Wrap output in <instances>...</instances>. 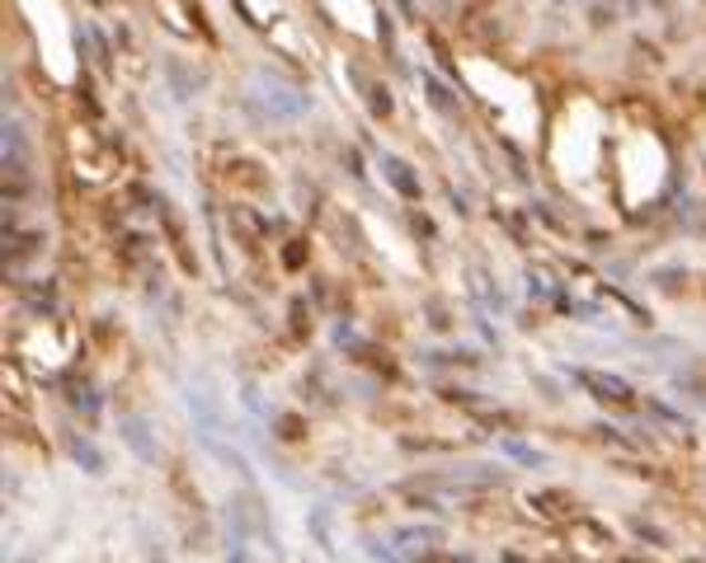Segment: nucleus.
I'll return each instance as SVG.
<instances>
[{
	"label": "nucleus",
	"mask_w": 706,
	"mask_h": 563,
	"mask_svg": "<svg viewBox=\"0 0 706 563\" xmlns=\"http://www.w3.org/2000/svg\"><path fill=\"white\" fill-rule=\"evenodd\" d=\"M67 451H71V460H75V465H81L85 474H104V465H109L104 451L94 447V441H85V437H67Z\"/></svg>",
	"instance_id": "nucleus-5"
},
{
	"label": "nucleus",
	"mask_w": 706,
	"mask_h": 563,
	"mask_svg": "<svg viewBox=\"0 0 706 563\" xmlns=\"http://www.w3.org/2000/svg\"><path fill=\"white\" fill-rule=\"evenodd\" d=\"M504 455H514L518 465H546V455L537 447H527V441H518V437H504Z\"/></svg>",
	"instance_id": "nucleus-6"
},
{
	"label": "nucleus",
	"mask_w": 706,
	"mask_h": 563,
	"mask_svg": "<svg viewBox=\"0 0 706 563\" xmlns=\"http://www.w3.org/2000/svg\"><path fill=\"white\" fill-rule=\"evenodd\" d=\"M396 6H401V10H405V14H410V10H415V0H396Z\"/></svg>",
	"instance_id": "nucleus-10"
},
{
	"label": "nucleus",
	"mask_w": 706,
	"mask_h": 563,
	"mask_svg": "<svg viewBox=\"0 0 706 563\" xmlns=\"http://www.w3.org/2000/svg\"><path fill=\"white\" fill-rule=\"evenodd\" d=\"M118 437H123L128 447L137 451V460H147V465H151L155 455H161V447H155V437H151V422H147V418H137V413L118 418Z\"/></svg>",
	"instance_id": "nucleus-3"
},
{
	"label": "nucleus",
	"mask_w": 706,
	"mask_h": 563,
	"mask_svg": "<svg viewBox=\"0 0 706 563\" xmlns=\"http://www.w3.org/2000/svg\"><path fill=\"white\" fill-rule=\"evenodd\" d=\"M377 165H382V178H386V184L396 188L401 197H410V203H415V197H420V178L410 174V165H405V160H401V155H386V151H382V160H377Z\"/></svg>",
	"instance_id": "nucleus-4"
},
{
	"label": "nucleus",
	"mask_w": 706,
	"mask_h": 563,
	"mask_svg": "<svg viewBox=\"0 0 706 563\" xmlns=\"http://www.w3.org/2000/svg\"><path fill=\"white\" fill-rule=\"evenodd\" d=\"M575 380H579V386H588V390H594V399H603V405H632V386H626V380L622 376H603V371H575Z\"/></svg>",
	"instance_id": "nucleus-2"
},
{
	"label": "nucleus",
	"mask_w": 706,
	"mask_h": 563,
	"mask_svg": "<svg viewBox=\"0 0 706 563\" xmlns=\"http://www.w3.org/2000/svg\"><path fill=\"white\" fill-rule=\"evenodd\" d=\"M311 531H316V540H321L325 550H335V545H330V512H325V508L311 512Z\"/></svg>",
	"instance_id": "nucleus-8"
},
{
	"label": "nucleus",
	"mask_w": 706,
	"mask_h": 563,
	"mask_svg": "<svg viewBox=\"0 0 706 563\" xmlns=\"http://www.w3.org/2000/svg\"><path fill=\"white\" fill-rule=\"evenodd\" d=\"M504 563H518V559H514V554H508V559H504Z\"/></svg>",
	"instance_id": "nucleus-11"
},
{
	"label": "nucleus",
	"mask_w": 706,
	"mask_h": 563,
	"mask_svg": "<svg viewBox=\"0 0 706 563\" xmlns=\"http://www.w3.org/2000/svg\"><path fill=\"white\" fill-rule=\"evenodd\" d=\"M226 563H250V550L241 545V540H235V545H231V554H226Z\"/></svg>",
	"instance_id": "nucleus-9"
},
{
	"label": "nucleus",
	"mask_w": 706,
	"mask_h": 563,
	"mask_svg": "<svg viewBox=\"0 0 706 563\" xmlns=\"http://www.w3.org/2000/svg\"><path fill=\"white\" fill-rule=\"evenodd\" d=\"M260 85H264V104H269L273 117H302L311 109V94L283 85L279 75H260Z\"/></svg>",
	"instance_id": "nucleus-1"
},
{
	"label": "nucleus",
	"mask_w": 706,
	"mask_h": 563,
	"mask_svg": "<svg viewBox=\"0 0 706 563\" xmlns=\"http://www.w3.org/2000/svg\"><path fill=\"white\" fill-rule=\"evenodd\" d=\"M424 90H428V104H434L438 113H447V117H453V113H457V99H453V94H447V90L438 85V80H434V75H424Z\"/></svg>",
	"instance_id": "nucleus-7"
}]
</instances>
